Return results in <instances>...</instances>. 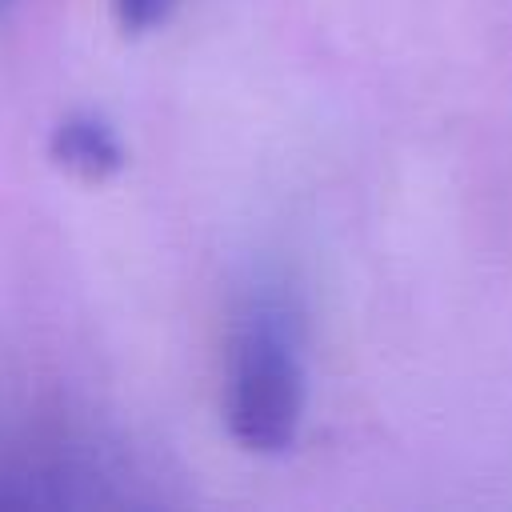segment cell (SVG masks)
Returning <instances> with one entry per match:
<instances>
[{
  "instance_id": "cell-2",
  "label": "cell",
  "mask_w": 512,
  "mask_h": 512,
  "mask_svg": "<svg viewBox=\"0 0 512 512\" xmlns=\"http://www.w3.org/2000/svg\"><path fill=\"white\" fill-rule=\"evenodd\" d=\"M52 160L84 180H104L124 168V144L104 116L72 112L52 132Z\"/></svg>"
},
{
  "instance_id": "cell-3",
  "label": "cell",
  "mask_w": 512,
  "mask_h": 512,
  "mask_svg": "<svg viewBox=\"0 0 512 512\" xmlns=\"http://www.w3.org/2000/svg\"><path fill=\"white\" fill-rule=\"evenodd\" d=\"M176 4L180 0H112L116 20H120L124 32H152V28L168 24Z\"/></svg>"
},
{
  "instance_id": "cell-1",
  "label": "cell",
  "mask_w": 512,
  "mask_h": 512,
  "mask_svg": "<svg viewBox=\"0 0 512 512\" xmlns=\"http://www.w3.org/2000/svg\"><path fill=\"white\" fill-rule=\"evenodd\" d=\"M308 404L304 320L292 288L260 276L244 288L224 372V424L244 452L280 456L296 444Z\"/></svg>"
}]
</instances>
